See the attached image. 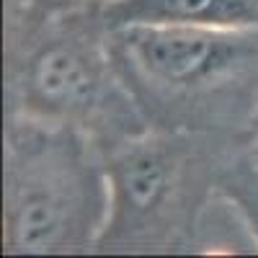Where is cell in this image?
I'll use <instances>...</instances> for the list:
<instances>
[{"label":"cell","instance_id":"7","mask_svg":"<svg viewBox=\"0 0 258 258\" xmlns=\"http://www.w3.org/2000/svg\"><path fill=\"white\" fill-rule=\"evenodd\" d=\"M250 150H253V158H255V163H258V119H255V124H253V129H250Z\"/></svg>","mask_w":258,"mask_h":258},{"label":"cell","instance_id":"2","mask_svg":"<svg viewBox=\"0 0 258 258\" xmlns=\"http://www.w3.org/2000/svg\"><path fill=\"white\" fill-rule=\"evenodd\" d=\"M6 114L75 126L103 153L145 132L101 11H3Z\"/></svg>","mask_w":258,"mask_h":258},{"label":"cell","instance_id":"4","mask_svg":"<svg viewBox=\"0 0 258 258\" xmlns=\"http://www.w3.org/2000/svg\"><path fill=\"white\" fill-rule=\"evenodd\" d=\"M109 212V165L93 137L6 114L3 255L96 253Z\"/></svg>","mask_w":258,"mask_h":258},{"label":"cell","instance_id":"5","mask_svg":"<svg viewBox=\"0 0 258 258\" xmlns=\"http://www.w3.org/2000/svg\"><path fill=\"white\" fill-rule=\"evenodd\" d=\"M101 16L109 29L153 24V26H258V0H114Z\"/></svg>","mask_w":258,"mask_h":258},{"label":"cell","instance_id":"3","mask_svg":"<svg viewBox=\"0 0 258 258\" xmlns=\"http://www.w3.org/2000/svg\"><path fill=\"white\" fill-rule=\"evenodd\" d=\"M121 78L147 126L250 135L258 119V26L111 29Z\"/></svg>","mask_w":258,"mask_h":258},{"label":"cell","instance_id":"1","mask_svg":"<svg viewBox=\"0 0 258 258\" xmlns=\"http://www.w3.org/2000/svg\"><path fill=\"white\" fill-rule=\"evenodd\" d=\"M248 137L150 126L106 150L111 212L96 253H258Z\"/></svg>","mask_w":258,"mask_h":258},{"label":"cell","instance_id":"6","mask_svg":"<svg viewBox=\"0 0 258 258\" xmlns=\"http://www.w3.org/2000/svg\"><path fill=\"white\" fill-rule=\"evenodd\" d=\"M114 0H3V11H83V8H93L101 11Z\"/></svg>","mask_w":258,"mask_h":258}]
</instances>
